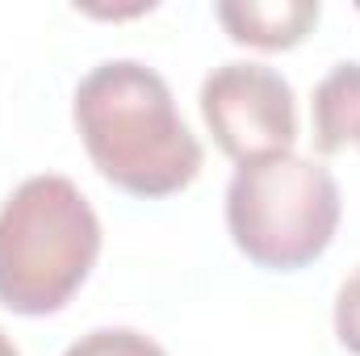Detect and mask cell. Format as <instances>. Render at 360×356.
<instances>
[{
    "mask_svg": "<svg viewBox=\"0 0 360 356\" xmlns=\"http://www.w3.org/2000/svg\"><path fill=\"white\" fill-rule=\"evenodd\" d=\"M63 356H168L155 340H147L143 331L130 327H96L89 336H80Z\"/></svg>",
    "mask_w": 360,
    "mask_h": 356,
    "instance_id": "52a82bcc",
    "label": "cell"
},
{
    "mask_svg": "<svg viewBox=\"0 0 360 356\" xmlns=\"http://www.w3.org/2000/svg\"><path fill=\"white\" fill-rule=\"evenodd\" d=\"M310 126H314V151L340 155L360 147V63H335L310 101Z\"/></svg>",
    "mask_w": 360,
    "mask_h": 356,
    "instance_id": "8992f818",
    "label": "cell"
},
{
    "mask_svg": "<svg viewBox=\"0 0 360 356\" xmlns=\"http://www.w3.org/2000/svg\"><path fill=\"white\" fill-rule=\"evenodd\" d=\"M0 356H21V352H17V344H13L4 331H0Z\"/></svg>",
    "mask_w": 360,
    "mask_h": 356,
    "instance_id": "9c48e42d",
    "label": "cell"
},
{
    "mask_svg": "<svg viewBox=\"0 0 360 356\" xmlns=\"http://www.w3.org/2000/svg\"><path fill=\"white\" fill-rule=\"evenodd\" d=\"M101 256V218L76 180H21L0 205V306L25 319L63 310Z\"/></svg>",
    "mask_w": 360,
    "mask_h": 356,
    "instance_id": "7a4b0ae2",
    "label": "cell"
},
{
    "mask_svg": "<svg viewBox=\"0 0 360 356\" xmlns=\"http://www.w3.org/2000/svg\"><path fill=\"white\" fill-rule=\"evenodd\" d=\"M214 13L235 42L256 51H289L310 34L323 8L319 0H222Z\"/></svg>",
    "mask_w": 360,
    "mask_h": 356,
    "instance_id": "5b68a950",
    "label": "cell"
},
{
    "mask_svg": "<svg viewBox=\"0 0 360 356\" xmlns=\"http://www.w3.org/2000/svg\"><path fill=\"white\" fill-rule=\"evenodd\" d=\"M72 117L92 168L122 193L172 197L188 189L205 164L168 80L139 59L96 63L76 84Z\"/></svg>",
    "mask_w": 360,
    "mask_h": 356,
    "instance_id": "6da1fadb",
    "label": "cell"
},
{
    "mask_svg": "<svg viewBox=\"0 0 360 356\" xmlns=\"http://www.w3.org/2000/svg\"><path fill=\"white\" fill-rule=\"evenodd\" d=\"M335 336L352 356H360V268L335 293Z\"/></svg>",
    "mask_w": 360,
    "mask_h": 356,
    "instance_id": "ba28073f",
    "label": "cell"
},
{
    "mask_svg": "<svg viewBox=\"0 0 360 356\" xmlns=\"http://www.w3.org/2000/svg\"><path fill=\"white\" fill-rule=\"evenodd\" d=\"M344 197L331 168L306 155H269L239 164L226 184V231L260 268L293 272L314 265L340 227Z\"/></svg>",
    "mask_w": 360,
    "mask_h": 356,
    "instance_id": "3957f363",
    "label": "cell"
},
{
    "mask_svg": "<svg viewBox=\"0 0 360 356\" xmlns=\"http://www.w3.org/2000/svg\"><path fill=\"white\" fill-rule=\"evenodd\" d=\"M201 117L235 164L285 155L297 143V101L264 63H222L201 84Z\"/></svg>",
    "mask_w": 360,
    "mask_h": 356,
    "instance_id": "277c9868",
    "label": "cell"
}]
</instances>
